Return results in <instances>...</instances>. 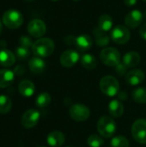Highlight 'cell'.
Masks as SVG:
<instances>
[{
    "label": "cell",
    "mask_w": 146,
    "mask_h": 147,
    "mask_svg": "<svg viewBox=\"0 0 146 147\" xmlns=\"http://www.w3.org/2000/svg\"><path fill=\"white\" fill-rule=\"evenodd\" d=\"M55 48L54 42L50 38H40L35 40L32 47L33 53L40 58H46L52 54Z\"/></svg>",
    "instance_id": "1"
},
{
    "label": "cell",
    "mask_w": 146,
    "mask_h": 147,
    "mask_svg": "<svg viewBox=\"0 0 146 147\" xmlns=\"http://www.w3.org/2000/svg\"><path fill=\"white\" fill-rule=\"evenodd\" d=\"M116 129V122L110 116H102L97 122V131L104 138H111L115 134Z\"/></svg>",
    "instance_id": "2"
},
{
    "label": "cell",
    "mask_w": 146,
    "mask_h": 147,
    "mask_svg": "<svg viewBox=\"0 0 146 147\" xmlns=\"http://www.w3.org/2000/svg\"><path fill=\"white\" fill-rule=\"evenodd\" d=\"M2 22L8 28L15 29L22 25L23 16L16 9H9L3 15Z\"/></svg>",
    "instance_id": "3"
},
{
    "label": "cell",
    "mask_w": 146,
    "mask_h": 147,
    "mask_svg": "<svg viewBox=\"0 0 146 147\" xmlns=\"http://www.w3.org/2000/svg\"><path fill=\"white\" fill-rule=\"evenodd\" d=\"M100 89L108 96H114L120 91V84L114 77L105 76L100 81Z\"/></svg>",
    "instance_id": "4"
},
{
    "label": "cell",
    "mask_w": 146,
    "mask_h": 147,
    "mask_svg": "<svg viewBox=\"0 0 146 147\" xmlns=\"http://www.w3.org/2000/svg\"><path fill=\"white\" fill-rule=\"evenodd\" d=\"M102 62L108 66H116L120 63V53L114 47H106L100 53Z\"/></svg>",
    "instance_id": "5"
},
{
    "label": "cell",
    "mask_w": 146,
    "mask_h": 147,
    "mask_svg": "<svg viewBox=\"0 0 146 147\" xmlns=\"http://www.w3.org/2000/svg\"><path fill=\"white\" fill-rule=\"evenodd\" d=\"M110 38L114 43L123 45L129 41L131 38V34L127 27L117 25L111 30Z\"/></svg>",
    "instance_id": "6"
},
{
    "label": "cell",
    "mask_w": 146,
    "mask_h": 147,
    "mask_svg": "<svg viewBox=\"0 0 146 147\" xmlns=\"http://www.w3.org/2000/svg\"><path fill=\"white\" fill-rule=\"evenodd\" d=\"M69 115L76 121H84L90 115L89 109L83 104H73L69 109Z\"/></svg>",
    "instance_id": "7"
},
{
    "label": "cell",
    "mask_w": 146,
    "mask_h": 147,
    "mask_svg": "<svg viewBox=\"0 0 146 147\" xmlns=\"http://www.w3.org/2000/svg\"><path fill=\"white\" fill-rule=\"evenodd\" d=\"M132 134L133 139L140 144H146V120L139 119L133 124Z\"/></svg>",
    "instance_id": "8"
},
{
    "label": "cell",
    "mask_w": 146,
    "mask_h": 147,
    "mask_svg": "<svg viewBox=\"0 0 146 147\" xmlns=\"http://www.w3.org/2000/svg\"><path fill=\"white\" fill-rule=\"evenodd\" d=\"M28 34L34 38H41L46 32V26L40 19H34L28 25Z\"/></svg>",
    "instance_id": "9"
},
{
    "label": "cell",
    "mask_w": 146,
    "mask_h": 147,
    "mask_svg": "<svg viewBox=\"0 0 146 147\" xmlns=\"http://www.w3.org/2000/svg\"><path fill=\"white\" fill-rule=\"evenodd\" d=\"M144 14L139 9L131 10L125 17V24L129 28H137L143 22Z\"/></svg>",
    "instance_id": "10"
},
{
    "label": "cell",
    "mask_w": 146,
    "mask_h": 147,
    "mask_svg": "<svg viewBox=\"0 0 146 147\" xmlns=\"http://www.w3.org/2000/svg\"><path fill=\"white\" fill-rule=\"evenodd\" d=\"M80 57H79V53L72 49H69L65 51L59 59V62L61 64V65H63L64 67L66 68H70L74 66L77 61L79 60Z\"/></svg>",
    "instance_id": "11"
},
{
    "label": "cell",
    "mask_w": 146,
    "mask_h": 147,
    "mask_svg": "<svg viewBox=\"0 0 146 147\" xmlns=\"http://www.w3.org/2000/svg\"><path fill=\"white\" fill-rule=\"evenodd\" d=\"M40 120V113L35 109L27 110L22 116V125L25 128H32L36 126Z\"/></svg>",
    "instance_id": "12"
},
{
    "label": "cell",
    "mask_w": 146,
    "mask_h": 147,
    "mask_svg": "<svg viewBox=\"0 0 146 147\" xmlns=\"http://www.w3.org/2000/svg\"><path fill=\"white\" fill-rule=\"evenodd\" d=\"M145 78V75L142 70L134 69L128 71L126 75V81L128 84L136 86L140 84Z\"/></svg>",
    "instance_id": "13"
},
{
    "label": "cell",
    "mask_w": 146,
    "mask_h": 147,
    "mask_svg": "<svg viewBox=\"0 0 146 147\" xmlns=\"http://www.w3.org/2000/svg\"><path fill=\"white\" fill-rule=\"evenodd\" d=\"M93 40L92 38L86 34H80L77 37H75L74 40V46L77 47V49H78L81 52H85L87 50H89L91 46H92Z\"/></svg>",
    "instance_id": "14"
},
{
    "label": "cell",
    "mask_w": 146,
    "mask_h": 147,
    "mask_svg": "<svg viewBox=\"0 0 146 147\" xmlns=\"http://www.w3.org/2000/svg\"><path fill=\"white\" fill-rule=\"evenodd\" d=\"M47 144L52 147L61 146L65 141V134L60 131H52L47 135Z\"/></svg>",
    "instance_id": "15"
},
{
    "label": "cell",
    "mask_w": 146,
    "mask_h": 147,
    "mask_svg": "<svg viewBox=\"0 0 146 147\" xmlns=\"http://www.w3.org/2000/svg\"><path fill=\"white\" fill-rule=\"evenodd\" d=\"M28 67L30 71L34 74H40L42 73L46 69V63L42 59V58L40 57H33L28 61Z\"/></svg>",
    "instance_id": "16"
},
{
    "label": "cell",
    "mask_w": 146,
    "mask_h": 147,
    "mask_svg": "<svg viewBox=\"0 0 146 147\" xmlns=\"http://www.w3.org/2000/svg\"><path fill=\"white\" fill-rule=\"evenodd\" d=\"M140 55L139 53L132 51V52H128L126 53L123 59H122V62L128 67V68H132V67H135L137 66L139 63H140Z\"/></svg>",
    "instance_id": "17"
},
{
    "label": "cell",
    "mask_w": 146,
    "mask_h": 147,
    "mask_svg": "<svg viewBox=\"0 0 146 147\" xmlns=\"http://www.w3.org/2000/svg\"><path fill=\"white\" fill-rule=\"evenodd\" d=\"M15 62V56L11 51L8 49L0 50V65L2 66L9 67L13 65Z\"/></svg>",
    "instance_id": "18"
},
{
    "label": "cell",
    "mask_w": 146,
    "mask_h": 147,
    "mask_svg": "<svg viewBox=\"0 0 146 147\" xmlns=\"http://www.w3.org/2000/svg\"><path fill=\"white\" fill-rule=\"evenodd\" d=\"M18 90L22 96L25 97H29L34 95L35 91V86L33 82L28 80H23L19 84Z\"/></svg>",
    "instance_id": "19"
},
{
    "label": "cell",
    "mask_w": 146,
    "mask_h": 147,
    "mask_svg": "<svg viewBox=\"0 0 146 147\" xmlns=\"http://www.w3.org/2000/svg\"><path fill=\"white\" fill-rule=\"evenodd\" d=\"M94 35H95V40L97 46L99 47H106L108 45L110 40V36L107 34V32L102 31L98 27L94 29Z\"/></svg>",
    "instance_id": "20"
},
{
    "label": "cell",
    "mask_w": 146,
    "mask_h": 147,
    "mask_svg": "<svg viewBox=\"0 0 146 147\" xmlns=\"http://www.w3.org/2000/svg\"><path fill=\"white\" fill-rule=\"evenodd\" d=\"M15 73L7 69L0 70V88H6L11 85L14 81Z\"/></svg>",
    "instance_id": "21"
},
{
    "label": "cell",
    "mask_w": 146,
    "mask_h": 147,
    "mask_svg": "<svg viewBox=\"0 0 146 147\" xmlns=\"http://www.w3.org/2000/svg\"><path fill=\"white\" fill-rule=\"evenodd\" d=\"M124 110V106L119 100H112L108 104V111L113 117H120L123 115Z\"/></svg>",
    "instance_id": "22"
},
{
    "label": "cell",
    "mask_w": 146,
    "mask_h": 147,
    "mask_svg": "<svg viewBox=\"0 0 146 147\" xmlns=\"http://www.w3.org/2000/svg\"><path fill=\"white\" fill-rule=\"evenodd\" d=\"M98 28L104 32H108L113 29V18L108 15L103 14L98 19Z\"/></svg>",
    "instance_id": "23"
},
{
    "label": "cell",
    "mask_w": 146,
    "mask_h": 147,
    "mask_svg": "<svg viewBox=\"0 0 146 147\" xmlns=\"http://www.w3.org/2000/svg\"><path fill=\"white\" fill-rule=\"evenodd\" d=\"M80 62L82 65L88 70H93L97 66V59L96 57L90 53H85L80 58Z\"/></svg>",
    "instance_id": "24"
},
{
    "label": "cell",
    "mask_w": 146,
    "mask_h": 147,
    "mask_svg": "<svg viewBox=\"0 0 146 147\" xmlns=\"http://www.w3.org/2000/svg\"><path fill=\"white\" fill-rule=\"evenodd\" d=\"M12 108L11 99L5 95L0 96V114H7Z\"/></svg>",
    "instance_id": "25"
},
{
    "label": "cell",
    "mask_w": 146,
    "mask_h": 147,
    "mask_svg": "<svg viewBox=\"0 0 146 147\" xmlns=\"http://www.w3.org/2000/svg\"><path fill=\"white\" fill-rule=\"evenodd\" d=\"M133 100L140 104L146 103V88H138L133 92Z\"/></svg>",
    "instance_id": "26"
},
{
    "label": "cell",
    "mask_w": 146,
    "mask_h": 147,
    "mask_svg": "<svg viewBox=\"0 0 146 147\" xmlns=\"http://www.w3.org/2000/svg\"><path fill=\"white\" fill-rule=\"evenodd\" d=\"M51 102V96L47 92H42L40 93L35 101V104L39 108H45L48 106Z\"/></svg>",
    "instance_id": "27"
},
{
    "label": "cell",
    "mask_w": 146,
    "mask_h": 147,
    "mask_svg": "<svg viewBox=\"0 0 146 147\" xmlns=\"http://www.w3.org/2000/svg\"><path fill=\"white\" fill-rule=\"evenodd\" d=\"M111 147H129V141L124 136H116L110 142Z\"/></svg>",
    "instance_id": "28"
},
{
    "label": "cell",
    "mask_w": 146,
    "mask_h": 147,
    "mask_svg": "<svg viewBox=\"0 0 146 147\" xmlns=\"http://www.w3.org/2000/svg\"><path fill=\"white\" fill-rule=\"evenodd\" d=\"M87 143L90 147H101L104 144V140L99 135L92 134L88 138Z\"/></svg>",
    "instance_id": "29"
},
{
    "label": "cell",
    "mask_w": 146,
    "mask_h": 147,
    "mask_svg": "<svg viewBox=\"0 0 146 147\" xmlns=\"http://www.w3.org/2000/svg\"><path fill=\"white\" fill-rule=\"evenodd\" d=\"M15 54H16V57L20 59V60H24V59H27L29 55H30V52H29V49L28 48H26V47H19L16 48L15 50Z\"/></svg>",
    "instance_id": "30"
},
{
    "label": "cell",
    "mask_w": 146,
    "mask_h": 147,
    "mask_svg": "<svg viewBox=\"0 0 146 147\" xmlns=\"http://www.w3.org/2000/svg\"><path fill=\"white\" fill-rule=\"evenodd\" d=\"M19 43H20L21 47H26V48L32 47L33 44H34V42L32 41V39L30 37H28V36H26V35H23V36L20 37Z\"/></svg>",
    "instance_id": "31"
},
{
    "label": "cell",
    "mask_w": 146,
    "mask_h": 147,
    "mask_svg": "<svg viewBox=\"0 0 146 147\" xmlns=\"http://www.w3.org/2000/svg\"><path fill=\"white\" fill-rule=\"evenodd\" d=\"M114 69H115V71L117 74H119L120 76H124V75H126L128 67L123 62H120L115 66Z\"/></svg>",
    "instance_id": "32"
},
{
    "label": "cell",
    "mask_w": 146,
    "mask_h": 147,
    "mask_svg": "<svg viewBox=\"0 0 146 147\" xmlns=\"http://www.w3.org/2000/svg\"><path fill=\"white\" fill-rule=\"evenodd\" d=\"M25 71H26V68L23 65H17L15 68V70L13 71V72L15 73V75H17V76L22 75Z\"/></svg>",
    "instance_id": "33"
},
{
    "label": "cell",
    "mask_w": 146,
    "mask_h": 147,
    "mask_svg": "<svg viewBox=\"0 0 146 147\" xmlns=\"http://www.w3.org/2000/svg\"><path fill=\"white\" fill-rule=\"evenodd\" d=\"M117 96L119 98L120 101H126L127 98H128V95L126 91H119L118 94H117Z\"/></svg>",
    "instance_id": "34"
},
{
    "label": "cell",
    "mask_w": 146,
    "mask_h": 147,
    "mask_svg": "<svg viewBox=\"0 0 146 147\" xmlns=\"http://www.w3.org/2000/svg\"><path fill=\"white\" fill-rule=\"evenodd\" d=\"M139 34H140V36L146 40V23H145L141 28H140V29H139Z\"/></svg>",
    "instance_id": "35"
},
{
    "label": "cell",
    "mask_w": 146,
    "mask_h": 147,
    "mask_svg": "<svg viewBox=\"0 0 146 147\" xmlns=\"http://www.w3.org/2000/svg\"><path fill=\"white\" fill-rule=\"evenodd\" d=\"M137 3H138V0H124V3L127 7H133V6L136 5Z\"/></svg>",
    "instance_id": "36"
},
{
    "label": "cell",
    "mask_w": 146,
    "mask_h": 147,
    "mask_svg": "<svg viewBox=\"0 0 146 147\" xmlns=\"http://www.w3.org/2000/svg\"><path fill=\"white\" fill-rule=\"evenodd\" d=\"M74 40H75V37L74 36H67L66 38H65V42L66 43V44H74Z\"/></svg>",
    "instance_id": "37"
},
{
    "label": "cell",
    "mask_w": 146,
    "mask_h": 147,
    "mask_svg": "<svg viewBox=\"0 0 146 147\" xmlns=\"http://www.w3.org/2000/svg\"><path fill=\"white\" fill-rule=\"evenodd\" d=\"M2 30H3V24H2V22L0 21V34H1Z\"/></svg>",
    "instance_id": "38"
},
{
    "label": "cell",
    "mask_w": 146,
    "mask_h": 147,
    "mask_svg": "<svg viewBox=\"0 0 146 147\" xmlns=\"http://www.w3.org/2000/svg\"><path fill=\"white\" fill-rule=\"evenodd\" d=\"M72 1H74V2H79L80 0H72Z\"/></svg>",
    "instance_id": "39"
},
{
    "label": "cell",
    "mask_w": 146,
    "mask_h": 147,
    "mask_svg": "<svg viewBox=\"0 0 146 147\" xmlns=\"http://www.w3.org/2000/svg\"><path fill=\"white\" fill-rule=\"evenodd\" d=\"M25 1H27V2H31V1H34V0H25Z\"/></svg>",
    "instance_id": "40"
},
{
    "label": "cell",
    "mask_w": 146,
    "mask_h": 147,
    "mask_svg": "<svg viewBox=\"0 0 146 147\" xmlns=\"http://www.w3.org/2000/svg\"><path fill=\"white\" fill-rule=\"evenodd\" d=\"M144 16H145V18H146V10H145V15H144Z\"/></svg>",
    "instance_id": "41"
},
{
    "label": "cell",
    "mask_w": 146,
    "mask_h": 147,
    "mask_svg": "<svg viewBox=\"0 0 146 147\" xmlns=\"http://www.w3.org/2000/svg\"><path fill=\"white\" fill-rule=\"evenodd\" d=\"M51 1H52V2H56V1H59V0H51Z\"/></svg>",
    "instance_id": "42"
},
{
    "label": "cell",
    "mask_w": 146,
    "mask_h": 147,
    "mask_svg": "<svg viewBox=\"0 0 146 147\" xmlns=\"http://www.w3.org/2000/svg\"><path fill=\"white\" fill-rule=\"evenodd\" d=\"M143 1H144V2H146V0H143Z\"/></svg>",
    "instance_id": "43"
},
{
    "label": "cell",
    "mask_w": 146,
    "mask_h": 147,
    "mask_svg": "<svg viewBox=\"0 0 146 147\" xmlns=\"http://www.w3.org/2000/svg\"><path fill=\"white\" fill-rule=\"evenodd\" d=\"M39 147H45V146H39Z\"/></svg>",
    "instance_id": "44"
},
{
    "label": "cell",
    "mask_w": 146,
    "mask_h": 147,
    "mask_svg": "<svg viewBox=\"0 0 146 147\" xmlns=\"http://www.w3.org/2000/svg\"><path fill=\"white\" fill-rule=\"evenodd\" d=\"M66 147H71V146H66Z\"/></svg>",
    "instance_id": "45"
}]
</instances>
